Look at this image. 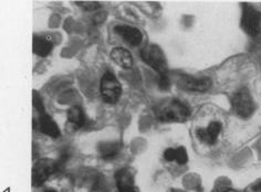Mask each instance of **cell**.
<instances>
[{
  "instance_id": "obj_17",
  "label": "cell",
  "mask_w": 261,
  "mask_h": 192,
  "mask_svg": "<svg viewBox=\"0 0 261 192\" xmlns=\"http://www.w3.org/2000/svg\"><path fill=\"white\" fill-rule=\"evenodd\" d=\"M169 85H171V81H169V77L167 76L166 73L164 74H160V78H159V86L161 90H168Z\"/></svg>"
},
{
  "instance_id": "obj_12",
  "label": "cell",
  "mask_w": 261,
  "mask_h": 192,
  "mask_svg": "<svg viewBox=\"0 0 261 192\" xmlns=\"http://www.w3.org/2000/svg\"><path fill=\"white\" fill-rule=\"evenodd\" d=\"M111 58L123 69H130L133 65L132 54L124 48H115L111 51Z\"/></svg>"
},
{
  "instance_id": "obj_11",
  "label": "cell",
  "mask_w": 261,
  "mask_h": 192,
  "mask_svg": "<svg viewBox=\"0 0 261 192\" xmlns=\"http://www.w3.org/2000/svg\"><path fill=\"white\" fill-rule=\"evenodd\" d=\"M122 145L120 142H104L99 145V154L104 160H113L120 155Z\"/></svg>"
},
{
  "instance_id": "obj_19",
  "label": "cell",
  "mask_w": 261,
  "mask_h": 192,
  "mask_svg": "<svg viewBox=\"0 0 261 192\" xmlns=\"http://www.w3.org/2000/svg\"><path fill=\"white\" fill-rule=\"evenodd\" d=\"M164 158L167 161H175V149L168 148L164 152Z\"/></svg>"
},
{
  "instance_id": "obj_20",
  "label": "cell",
  "mask_w": 261,
  "mask_h": 192,
  "mask_svg": "<svg viewBox=\"0 0 261 192\" xmlns=\"http://www.w3.org/2000/svg\"><path fill=\"white\" fill-rule=\"evenodd\" d=\"M120 192H139L138 188H135L134 185H127V187H122L119 188Z\"/></svg>"
},
{
  "instance_id": "obj_7",
  "label": "cell",
  "mask_w": 261,
  "mask_h": 192,
  "mask_svg": "<svg viewBox=\"0 0 261 192\" xmlns=\"http://www.w3.org/2000/svg\"><path fill=\"white\" fill-rule=\"evenodd\" d=\"M260 13L253 9L252 7L245 5L243 11V19H241V24H243L244 30L251 37H256L260 32Z\"/></svg>"
},
{
  "instance_id": "obj_15",
  "label": "cell",
  "mask_w": 261,
  "mask_h": 192,
  "mask_svg": "<svg viewBox=\"0 0 261 192\" xmlns=\"http://www.w3.org/2000/svg\"><path fill=\"white\" fill-rule=\"evenodd\" d=\"M68 121L74 128H81L86 124V116L81 107L73 106L68 111Z\"/></svg>"
},
{
  "instance_id": "obj_8",
  "label": "cell",
  "mask_w": 261,
  "mask_h": 192,
  "mask_svg": "<svg viewBox=\"0 0 261 192\" xmlns=\"http://www.w3.org/2000/svg\"><path fill=\"white\" fill-rule=\"evenodd\" d=\"M212 81L210 77H193L180 76L178 79V86L182 90L192 92H205L211 88Z\"/></svg>"
},
{
  "instance_id": "obj_5",
  "label": "cell",
  "mask_w": 261,
  "mask_h": 192,
  "mask_svg": "<svg viewBox=\"0 0 261 192\" xmlns=\"http://www.w3.org/2000/svg\"><path fill=\"white\" fill-rule=\"evenodd\" d=\"M224 124L219 119H212L204 126H198L195 130V136L199 142L213 146L217 143V139L223 131Z\"/></svg>"
},
{
  "instance_id": "obj_14",
  "label": "cell",
  "mask_w": 261,
  "mask_h": 192,
  "mask_svg": "<svg viewBox=\"0 0 261 192\" xmlns=\"http://www.w3.org/2000/svg\"><path fill=\"white\" fill-rule=\"evenodd\" d=\"M115 181L117 188L134 185V171L130 168H123L115 174Z\"/></svg>"
},
{
  "instance_id": "obj_1",
  "label": "cell",
  "mask_w": 261,
  "mask_h": 192,
  "mask_svg": "<svg viewBox=\"0 0 261 192\" xmlns=\"http://www.w3.org/2000/svg\"><path fill=\"white\" fill-rule=\"evenodd\" d=\"M155 114L161 122L182 123L188 119L191 111L177 99H169L156 106Z\"/></svg>"
},
{
  "instance_id": "obj_18",
  "label": "cell",
  "mask_w": 261,
  "mask_h": 192,
  "mask_svg": "<svg viewBox=\"0 0 261 192\" xmlns=\"http://www.w3.org/2000/svg\"><path fill=\"white\" fill-rule=\"evenodd\" d=\"M32 103H34L35 108L39 112V114H41V113H45L44 108H43V105L41 102V98L40 96H38L37 93H34V98H32Z\"/></svg>"
},
{
  "instance_id": "obj_6",
  "label": "cell",
  "mask_w": 261,
  "mask_h": 192,
  "mask_svg": "<svg viewBox=\"0 0 261 192\" xmlns=\"http://www.w3.org/2000/svg\"><path fill=\"white\" fill-rule=\"evenodd\" d=\"M232 109L236 114L243 118H248L251 116L253 112V101L249 91L247 89H241L231 99Z\"/></svg>"
},
{
  "instance_id": "obj_4",
  "label": "cell",
  "mask_w": 261,
  "mask_h": 192,
  "mask_svg": "<svg viewBox=\"0 0 261 192\" xmlns=\"http://www.w3.org/2000/svg\"><path fill=\"white\" fill-rule=\"evenodd\" d=\"M57 170V161L48 158L40 159L32 168V185L34 187H40Z\"/></svg>"
},
{
  "instance_id": "obj_22",
  "label": "cell",
  "mask_w": 261,
  "mask_h": 192,
  "mask_svg": "<svg viewBox=\"0 0 261 192\" xmlns=\"http://www.w3.org/2000/svg\"><path fill=\"white\" fill-rule=\"evenodd\" d=\"M45 192H57V191H54V190H48V191H45Z\"/></svg>"
},
{
  "instance_id": "obj_13",
  "label": "cell",
  "mask_w": 261,
  "mask_h": 192,
  "mask_svg": "<svg viewBox=\"0 0 261 192\" xmlns=\"http://www.w3.org/2000/svg\"><path fill=\"white\" fill-rule=\"evenodd\" d=\"M32 50L39 57H47L52 50V42L44 37L35 36L34 42H32Z\"/></svg>"
},
{
  "instance_id": "obj_9",
  "label": "cell",
  "mask_w": 261,
  "mask_h": 192,
  "mask_svg": "<svg viewBox=\"0 0 261 192\" xmlns=\"http://www.w3.org/2000/svg\"><path fill=\"white\" fill-rule=\"evenodd\" d=\"M114 30L128 45L136 46L141 44L143 41V33L141 30L135 28V26L127 24H117Z\"/></svg>"
},
{
  "instance_id": "obj_3",
  "label": "cell",
  "mask_w": 261,
  "mask_h": 192,
  "mask_svg": "<svg viewBox=\"0 0 261 192\" xmlns=\"http://www.w3.org/2000/svg\"><path fill=\"white\" fill-rule=\"evenodd\" d=\"M141 58L147 65L151 66L160 74H164L167 70V63L164 53L158 45H146L141 51Z\"/></svg>"
},
{
  "instance_id": "obj_16",
  "label": "cell",
  "mask_w": 261,
  "mask_h": 192,
  "mask_svg": "<svg viewBox=\"0 0 261 192\" xmlns=\"http://www.w3.org/2000/svg\"><path fill=\"white\" fill-rule=\"evenodd\" d=\"M188 160L187 151L184 147H178L175 149V161L179 164H185Z\"/></svg>"
},
{
  "instance_id": "obj_10",
  "label": "cell",
  "mask_w": 261,
  "mask_h": 192,
  "mask_svg": "<svg viewBox=\"0 0 261 192\" xmlns=\"http://www.w3.org/2000/svg\"><path fill=\"white\" fill-rule=\"evenodd\" d=\"M39 129H40L41 132H43L44 135H47L52 138H58L60 136V128L57 125V123L52 119L50 115H48L47 113H41L39 114Z\"/></svg>"
},
{
  "instance_id": "obj_2",
  "label": "cell",
  "mask_w": 261,
  "mask_h": 192,
  "mask_svg": "<svg viewBox=\"0 0 261 192\" xmlns=\"http://www.w3.org/2000/svg\"><path fill=\"white\" fill-rule=\"evenodd\" d=\"M100 91L103 101L108 104H115L120 99L122 94L121 83L112 72H107L102 76Z\"/></svg>"
},
{
  "instance_id": "obj_21",
  "label": "cell",
  "mask_w": 261,
  "mask_h": 192,
  "mask_svg": "<svg viewBox=\"0 0 261 192\" xmlns=\"http://www.w3.org/2000/svg\"><path fill=\"white\" fill-rule=\"evenodd\" d=\"M223 192H237V191H233V190H225Z\"/></svg>"
}]
</instances>
